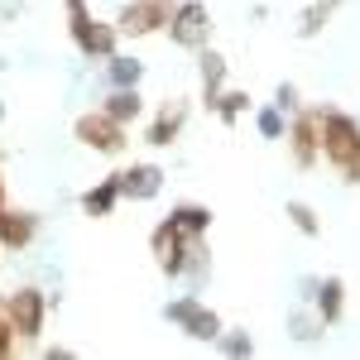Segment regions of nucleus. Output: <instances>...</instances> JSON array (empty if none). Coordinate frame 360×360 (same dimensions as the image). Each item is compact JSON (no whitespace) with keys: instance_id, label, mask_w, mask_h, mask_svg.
Listing matches in <instances>:
<instances>
[{"instance_id":"nucleus-17","label":"nucleus","mask_w":360,"mask_h":360,"mask_svg":"<svg viewBox=\"0 0 360 360\" xmlns=\"http://www.w3.org/2000/svg\"><path fill=\"white\" fill-rule=\"evenodd\" d=\"M106 77H111V86H139V77H144V63L139 58H106Z\"/></svg>"},{"instance_id":"nucleus-24","label":"nucleus","mask_w":360,"mask_h":360,"mask_svg":"<svg viewBox=\"0 0 360 360\" xmlns=\"http://www.w3.org/2000/svg\"><path fill=\"white\" fill-rule=\"evenodd\" d=\"M317 5H327V10H332V5H341V0H317Z\"/></svg>"},{"instance_id":"nucleus-20","label":"nucleus","mask_w":360,"mask_h":360,"mask_svg":"<svg viewBox=\"0 0 360 360\" xmlns=\"http://www.w3.org/2000/svg\"><path fill=\"white\" fill-rule=\"evenodd\" d=\"M327 15H332V10H327V5H317V0H312V5H307V10H303V25H298V34H303V39H312V34H317V29L327 25Z\"/></svg>"},{"instance_id":"nucleus-21","label":"nucleus","mask_w":360,"mask_h":360,"mask_svg":"<svg viewBox=\"0 0 360 360\" xmlns=\"http://www.w3.org/2000/svg\"><path fill=\"white\" fill-rule=\"evenodd\" d=\"M15 341H20V336H15L10 317H5V303H0V356H10V351H15Z\"/></svg>"},{"instance_id":"nucleus-8","label":"nucleus","mask_w":360,"mask_h":360,"mask_svg":"<svg viewBox=\"0 0 360 360\" xmlns=\"http://www.w3.org/2000/svg\"><path fill=\"white\" fill-rule=\"evenodd\" d=\"M164 317H168V322H178L193 341H221V317H217L207 303H197L193 293H188V298H178V303H168Z\"/></svg>"},{"instance_id":"nucleus-19","label":"nucleus","mask_w":360,"mask_h":360,"mask_svg":"<svg viewBox=\"0 0 360 360\" xmlns=\"http://www.w3.org/2000/svg\"><path fill=\"white\" fill-rule=\"evenodd\" d=\"M288 217H293V226H298L303 236H322V221H317V212H312L307 202H288Z\"/></svg>"},{"instance_id":"nucleus-6","label":"nucleus","mask_w":360,"mask_h":360,"mask_svg":"<svg viewBox=\"0 0 360 360\" xmlns=\"http://www.w3.org/2000/svg\"><path fill=\"white\" fill-rule=\"evenodd\" d=\"M5 317H10V327H15L20 341H39L44 336V322H49V298L39 288H15L5 298Z\"/></svg>"},{"instance_id":"nucleus-13","label":"nucleus","mask_w":360,"mask_h":360,"mask_svg":"<svg viewBox=\"0 0 360 360\" xmlns=\"http://www.w3.org/2000/svg\"><path fill=\"white\" fill-rule=\"evenodd\" d=\"M341 312H346V283L341 278H327L317 288V317H322V327H336Z\"/></svg>"},{"instance_id":"nucleus-22","label":"nucleus","mask_w":360,"mask_h":360,"mask_svg":"<svg viewBox=\"0 0 360 360\" xmlns=\"http://www.w3.org/2000/svg\"><path fill=\"white\" fill-rule=\"evenodd\" d=\"M259 130H264L269 139L283 135V120H278V111H264V115H259Z\"/></svg>"},{"instance_id":"nucleus-3","label":"nucleus","mask_w":360,"mask_h":360,"mask_svg":"<svg viewBox=\"0 0 360 360\" xmlns=\"http://www.w3.org/2000/svg\"><path fill=\"white\" fill-rule=\"evenodd\" d=\"M68 34L86 58H115V44H120V29L96 20L86 10V0H68Z\"/></svg>"},{"instance_id":"nucleus-15","label":"nucleus","mask_w":360,"mask_h":360,"mask_svg":"<svg viewBox=\"0 0 360 360\" xmlns=\"http://www.w3.org/2000/svg\"><path fill=\"white\" fill-rule=\"evenodd\" d=\"M101 111H111L120 125H130V120H139V111H144V101H139V91L135 86H115L111 96H106V106Z\"/></svg>"},{"instance_id":"nucleus-16","label":"nucleus","mask_w":360,"mask_h":360,"mask_svg":"<svg viewBox=\"0 0 360 360\" xmlns=\"http://www.w3.org/2000/svg\"><path fill=\"white\" fill-rule=\"evenodd\" d=\"M120 202V183H115V173L101 183V188H91V193L82 197V207H86V217H111V207Z\"/></svg>"},{"instance_id":"nucleus-12","label":"nucleus","mask_w":360,"mask_h":360,"mask_svg":"<svg viewBox=\"0 0 360 360\" xmlns=\"http://www.w3.org/2000/svg\"><path fill=\"white\" fill-rule=\"evenodd\" d=\"M183 125H188V101H168L164 111L154 115V125H149V144L154 149H164V144H173V139L183 135Z\"/></svg>"},{"instance_id":"nucleus-7","label":"nucleus","mask_w":360,"mask_h":360,"mask_svg":"<svg viewBox=\"0 0 360 360\" xmlns=\"http://www.w3.org/2000/svg\"><path fill=\"white\" fill-rule=\"evenodd\" d=\"M72 135H77V144H86L91 154H120V149H125V125H120L111 111H86V115H77Z\"/></svg>"},{"instance_id":"nucleus-23","label":"nucleus","mask_w":360,"mask_h":360,"mask_svg":"<svg viewBox=\"0 0 360 360\" xmlns=\"http://www.w3.org/2000/svg\"><path fill=\"white\" fill-rule=\"evenodd\" d=\"M226 351L231 356H250V336H226Z\"/></svg>"},{"instance_id":"nucleus-9","label":"nucleus","mask_w":360,"mask_h":360,"mask_svg":"<svg viewBox=\"0 0 360 360\" xmlns=\"http://www.w3.org/2000/svg\"><path fill=\"white\" fill-rule=\"evenodd\" d=\"M288 149H293V164L312 168L322 159V111H298L288 125Z\"/></svg>"},{"instance_id":"nucleus-11","label":"nucleus","mask_w":360,"mask_h":360,"mask_svg":"<svg viewBox=\"0 0 360 360\" xmlns=\"http://www.w3.org/2000/svg\"><path fill=\"white\" fill-rule=\"evenodd\" d=\"M34 212H10V207H0V250H25L34 240Z\"/></svg>"},{"instance_id":"nucleus-10","label":"nucleus","mask_w":360,"mask_h":360,"mask_svg":"<svg viewBox=\"0 0 360 360\" xmlns=\"http://www.w3.org/2000/svg\"><path fill=\"white\" fill-rule=\"evenodd\" d=\"M115 183H120V197L149 202V197H159V188H164V168L159 164H130L125 173H115Z\"/></svg>"},{"instance_id":"nucleus-4","label":"nucleus","mask_w":360,"mask_h":360,"mask_svg":"<svg viewBox=\"0 0 360 360\" xmlns=\"http://www.w3.org/2000/svg\"><path fill=\"white\" fill-rule=\"evenodd\" d=\"M173 10H178V0H125L120 15H115V29L125 39H149V34L168 29Z\"/></svg>"},{"instance_id":"nucleus-25","label":"nucleus","mask_w":360,"mask_h":360,"mask_svg":"<svg viewBox=\"0 0 360 360\" xmlns=\"http://www.w3.org/2000/svg\"><path fill=\"white\" fill-rule=\"evenodd\" d=\"M0 207H5V178H0Z\"/></svg>"},{"instance_id":"nucleus-14","label":"nucleus","mask_w":360,"mask_h":360,"mask_svg":"<svg viewBox=\"0 0 360 360\" xmlns=\"http://www.w3.org/2000/svg\"><path fill=\"white\" fill-rule=\"evenodd\" d=\"M221 82H226V58L217 49H202V96H207V106L221 96Z\"/></svg>"},{"instance_id":"nucleus-1","label":"nucleus","mask_w":360,"mask_h":360,"mask_svg":"<svg viewBox=\"0 0 360 360\" xmlns=\"http://www.w3.org/2000/svg\"><path fill=\"white\" fill-rule=\"evenodd\" d=\"M149 255H154V264H159L168 278L188 274V269L202 274V236L188 231V226H178L173 217H164V221L154 226V236H149Z\"/></svg>"},{"instance_id":"nucleus-18","label":"nucleus","mask_w":360,"mask_h":360,"mask_svg":"<svg viewBox=\"0 0 360 360\" xmlns=\"http://www.w3.org/2000/svg\"><path fill=\"white\" fill-rule=\"evenodd\" d=\"M245 106H250V91H221V96L212 101V111L221 115L226 125H236V115L245 111Z\"/></svg>"},{"instance_id":"nucleus-2","label":"nucleus","mask_w":360,"mask_h":360,"mask_svg":"<svg viewBox=\"0 0 360 360\" xmlns=\"http://www.w3.org/2000/svg\"><path fill=\"white\" fill-rule=\"evenodd\" d=\"M322 159L341 183H360V120L346 111H322Z\"/></svg>"},{"instance_id":"nucleus-5","label":"nucleus","mask_w":360,"mask_h":360,"mask_svg":"<svg viewBox=\"0 0 360 360\" xmlns=\"http://www.w3.org/2000/svg\"><path fill=\"white\" fill-rule=\"evenodd\" d=\"M168 39H173L178 49L202 53V49L212 44V10H207L202 0H178L173 20H168Z\"/></svg>"}]
</instances>
